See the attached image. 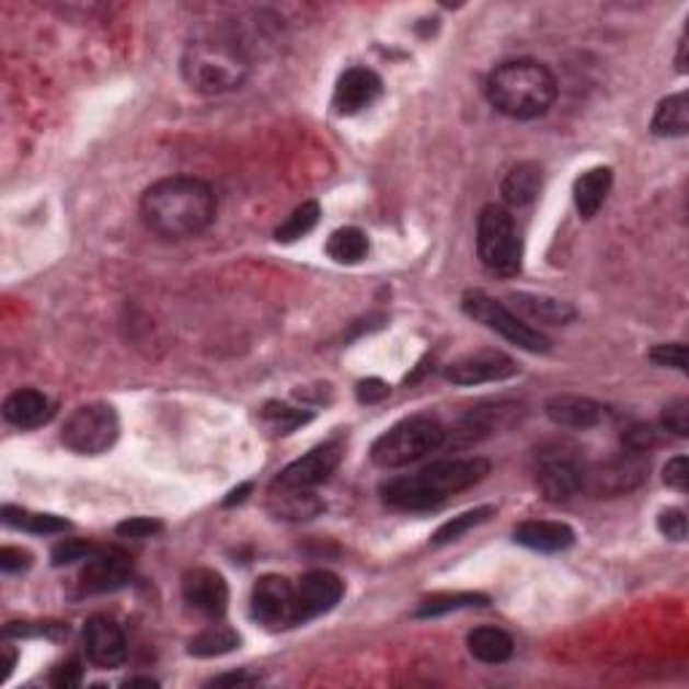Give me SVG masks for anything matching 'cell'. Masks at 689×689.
Instances as JSON below:
<instances>
[{"instance_id": "6da1fadb", "label": "cell", "mask_w": 689, "mask_h": 689, "mask_svg": "<svg viewBox=\"0 0 689 689\" xmlns=\"http://www.w3.org/2000/svg\"><path fill=\"white\" fill-rule=\"evenodd\" d=\"M216 194L205 181L173 175L151 184L140 197L143 223L162 240H186L205 232L216 219Z\"/></svg>"}, {"instance_id": "7a4b0ae2", "label": "cell", "mask_w": 689, "mask_h": 689, "mask_svg": "<svg viewBox=\"0 0 689 689\" xmlns=\"http://www.w3.org/2000/svg\"><path fill=\"white\" fill-rule=\"evenodd\" d=\"M491 474V463L485 458H456V461H439L421 469L417 474L397 476L380 487L382 502L393 509L426 512L437 509L456 493L469 491L476 482Z\"/></svg>"}, {"instance_id": "3957f363", "label": "cell", "mask_w": 689, "mask_h": 689, "mask_svg": "<svg viewBox=\"0 0 689 689\" xmlns=\"http://www.w3.org/2000/svg\"><path fill=\"white\" fill-rule=\"evenodd\" d=\"M485 92L498 114L528 122L544 116L552 108L558 97V81L547 65L536 60H509L487 76Z\"/></svg>"}, {"instance_id": "277c9868", "label": "cell", "mask_w": 689, "mask_h": 689, "mask_svg": "<svg viewBox=\"0 0 689 689\" xmlns=\"http://www.w3.org/2000/svg\"><path fill=\"white\" fill-rule=\"evenodd\" d=\"M181 70L192 90L203 94H223L240 90L251 73L245 49L227 35H205L192 41L181 60Z\"/></svg>"}, {"instance_id": "5b68a950", "label": "cell", "mask_w": 689, "mask_h": 689, "mask_svg": "<svg viewBox=\"0 0 689 689\" xmlns=\"http://www.w3.org/2000/svg\"><path fill=\"white\" fill-rule=\"evenodd\" d=\"M447 441V432L439 421L426 415L407 417L388 428L372 445V461L382 469H402L423 461Z\"/></svg>"}, {"instance_id": "8992f818", "label": "cell", "mask_w": 689, "mask_h": 689, "mask_svg": "<svg viewBox=\"0 0 689 689\" xmlns=\"http://www.w3.org/2000/svg\"><path fill=\"white\" fill-rule=\"evenodd\" d=\"M476 253L493 275L512 278L523 267V240L515 221L498 205H485L476 219Z\"/></svg>"}, {"instance_id": "52a82bcc", "label": "cell", "mask_w": 689, "mask_h": 689, "mask_svg": "<svg viewBox=\"0 0 689 689\" xmlns=\"http://www.w3.org/2000/svg\"><path fill=\"white\" fill-rule=\"evenodd\" d=\"M585 456L579 445L569 439L547 441L536 450V482L547 502L563 504L582 491V474H585Z\"/></svg>"}, {"instance_id": "ba28073f", "label": "cell", "mask_w": 689, "mask_h": 689, "mask_svg": "<svg viewBox=\"0 0 689 689\" xmlns=\"http://www.w3.org/2000/svg\"><path fill=\"white\" fill-rule=\"evenodd\" d=\"M463 313L469 318H474L476 323H482L491 332L502 334L504 340H509L512 345H517L520 351L528 353H547L552 347L550 340L539 332V329L528 326L520 315L512 313L506 305L498 302V299L487 297L485 291H467L461 299Z\"/></svg>"}, {"instance_id": "9c48e42d", "label": "cell", "mask_w": 689, "mask_h": 689, "mask_svg": "<svg viewBox=\"0 0 689 689\" xmlns=\"http://www.w3.org/2000/svg\"><path fill=\"white\" fill-rule=\"evenodd\" d=\"M650 476V456L622 450L620 456L600 463H587L582 474V491L596 498H617L639 491Z\"/></svg>"}, {"instance_id": "30bf717a", "label": "cell", "mask_w": 689, "mask_h": 689, "mask_svg": "<svg viewBox=\"0 0 689 689\" xmlns=\"http://www.w3.org/2000/svg\"><path fill=\"white\" fill-rule=\"evenodd\" d=\"M62 445L79 456H100L119 439V415L111 404H84L65 421Z\"/></svg>"}, {"instance_id": "8fae6325", "label": "cell", "mask_w": 689, "mask_h": 689, "mask_svg": "<svg viewBox=\"0 0 689 689\" xmlns=\"http://www.w3.org/2000/svg\"><path fill=\"white\" fill-rule=\"evenodd\" d=\"M251 615L267 628L297 625V587L286 576L267 574L253 585Z\"/></svg>"}, {"instance_id": "7c38bea8", "label": "cell", "mask_w": 689, "mask_h": 689, "mask_svg": "<svg viewBox=\"0 0 689 689\" xmlns=\"http://www.w3.org/2000/svg\"><path fill=\"white\" fill-rule=\"evenodd\" d=\"M441 375L452 386H482V382H502L515 377L517 364L502 351H476L447 364Z\"/></svg>"}, {"instance_id": "4fadbf2b", "label": "cell", "mask_w": 689, "mask_h": 689, "mask_svg": "<svg viewBox=\"0 0 689 689\" xmlns=\"http://www.w3.org/2000/svg\"><path fill=\"white\" fill-rule=\"evenodd\" d=\"M340 463H343V447H340V441H326V445L310 450L308 456L288 463L273 485L297 487V491H315L318 485H323L337 471Z\"/></svg>"}, {"instance_id": "5bb4252c", "label": "cell", "mask_w": 689, "mask_h": 689, "mask_svg": "<svg viewBox=\"0 0 689 689\" xmlns=\"http://www.w3.org/2000/svg\"><path fill=\"white\" fill-rule=\"evenodd\" d=\"M345 585L332 571H308L297 585V625L326 615L343 598Z\"/></svg>"}, {"instance_id": "9a60e30c", "label": "cell", "mask_w": 689, "mask_h": 689, "mask_svg": "<svg viewBox=\"0 0 689 689\" xmlns=\"http://www.w3.org/2000/svg\"><path fill=\"white\" fill-rule=\"evenodd\" d=\"M133 576V561L122 550H97L87 558L81 569L79 587L84 596H100V593H114L125 587Z\"/></svg>"}, {"instance_id": "2e32d148", "label": "cell", "mask_w": 689, "mask_h": 689, "mask_svg": "<svg viewBox=\"0 0 689 689\" xmlns=\"http://www.w3.org/2000/svg\"><path fill=\"white\" fill-rule=\"evenodd\" d=\"M84 652L94 668H119L127 659V639L122 628L116 625V620L105 615L90 617L84 625Z\"/></svg>"}, {"instance_id": "e0dca14e", "label": "cell", "mask_w": 689, "mask_h": 689, "mask_svg": "<svg viewBox=\"0 0 689 689\" xmlns=\"http://www.w3.org/2000/svg\"><path fill=\"white\" fill-rule=\"evenodd\" d=\"M184 600L205 617H223L229 604V587L214 569H192L184 576Z\"/></svg>"}, {"instance_id": "ac0fdd59", "label": "cell", "mask_w": 689, "mask_h": 689, "mask_svg": "<svg viewBox=\"0 0 689 689\" xmlns=\"http://www.w3.org/2000/svg\"><path fill=\"white\" fill-rule=\"evenodd\" d=\"M382 94V81L375 70L369 68H351L340 76L337 90H334V108L337 114L353 116L358 111L369 108Z\"/></svg>"}, {"instance_id": "d6986e66", "label": "cell", "mask_w": 689, "mask_h": 689, "mask_svg": "<svg viewBox=\"0 0 689 689\" xmlns=\"http://www.w3.org/2000/svg\"><path fill=\"white\" fill-rule=\"evenodd\" d=\"M515 404H491V407H476L467 412V415L461 417V423L456 426V432H452V437L458 439V445H471V441L487 437V434L498 432V428L509 426L512 421H515L517 415Z\"/></svg>"}, {"instance_id": "ffe728a7", "label": "cell", "mask_w": 689, "mask_h": 689, "mask_svg": "<svg viewBox=\"0 0 689 689\" xmlns=\"http://www.w3.org/2000/svg\"><path fill=\"white\" fill-rule=\"evenodd\" d=\"M544 410L552 423L565 428H593L604 415L598 402L587 397H574V393H558L544 404Z\"/></svg>"}, {"instance_id": "44dd1931", "label": "cell", "mask_w": 689, "mask_h": 689, "mask_svg": "<svg viewBox=\"0 0 689 689\" xmlns=\"http://www.w3.org/2000/svg\"><path fill=\"white\" fill-rule=\"evenodd\" d=\"M515 541L536 552H563L574 544V531L565 523L528 520L515 528Z\"/></svg>"}, {"instance_id": "7402d4cb", "label": "cell", "mask_w": 689, "mask_h": 689, "mask_svg": "<svg viewBox=\"0 0 689 689\" xmlns=\"http://www.w3.org/2000/svg\"><path fill=\"white\" fill-rule=\"evenodd\" d=\"M51 415H55V410H51L49 399L41 391H33V388L14 391L3 402V417L16 428H35L49 421Z\"/></svg>"}, {"instance_id": "603a6c76", "label": "cell", "mask_w": 689, "mask_h": 689, "mask_svg": "<svg viewBox=\"0 0 689 689\" xmlns=\"http://www.w3.org/2000/svg\"><path fill=\"white\" fill-rule=\"evenodd\" d=\"M323 504L313 491H297V487H269V512H273L278 520H313L315 515H321Z\"/></svg>"}, {"instance_id": "cb8c5ba5", "label": "cell", "mask_w": 689, "mask_h": 689, "mask_svg": "<svg viewBox=\"0 0 689 689\" xmlns=\"http://www.w3.org/2000/svg\"><path fill=\"white\" fill-rule=\"evenodd\" d=\"M611 181H615V175H611L609 168H593L576 179L574 205L582 219L590 221L593 216H598V210L604 208L606 197L611 192Z\"/></svg>"}, {"instance_id": "d4e9b609", "label": "cell", "mask_w": 689, "mask_h": 689, "mask_svg": "<svg viewBox=\"0 0 689 689\" xmlns=\"http://www.w3.org/2000/svg\"><path fill=\"white\" fill-rule=\"evenodd\" d=\"M541 184H544V173L536 162H520L504 175L502 181V197L512 208H526L539 197Z\"/></svg>"}, {"instance_id": "484cf974", "label": "cell", "mask_w": 689, "mask_h": 689, "mask_svg": "<svg viewBox=\"0 0 689 689\" xmlns=\"http://www.w3.org/2000/svg\"><path fill=\"white\" fill-rule=\"evenodd\" d=\"M509 299L517 313L528 315L531 321L547 323V326H565L576 318V310L561 299L541 297V294H512Z\"/></svg>"}, {"instance_id": "4316f807", "label": "cell", "mask_w": 689, "mask_h": 689, "mask_svg": "<svg viewBox=\"0 0 689 689\" xmlns=\"http://www.w3.org/2000/svg\"><path fill=\"white\" fill-rule=\"evenodd\" d=\"M467 646L471 657L487 665H502L515 652V641L502 628H474L469 633Z\"/></svg>"}, {"instance_id": "83f0119b", "label": "cell", "mask_w": 689, "mask_h": 689, "mask_svg": "<svg viewBox=\"0 0 689 689\" xmlns=\"http://www.w3.org/2000/svg\"><path fill=\"white\" fill-rule=\"evenodd\" d=\"M652 133L663 138H685L689 133V97L687 92H676L657 105Z\"/></svg>"}, {"instance_id": "f1b7e54d", "label": "cell", "mask_w": 689, "mask_h": 689, "mask_svg": "<svg viewBox=\"0 0 689 689\" xmlns=\"http://www.w3.org/2000/svg\"><path fill=\"white\" fill-rule=\"evenodd\" d=\"M326 253L334 259L337 264H358L367 259L369 253V240L361 229L356 227H345L337 229V232L329 238Z\"/></svg>"}, {"instance_id": "f546056e", "label": "cell", "mask_w": 689, "mask_h": 689, "mask_svg": "<svg viewBox=\"0 0 689 689\" xmlns=\"http://www.w3.org/2000/svg\"><path fill=\"white\" fill-rule=\"evenodd\" d=\"M3 523L11 528L31 533H62L68 531L70 523L57 515H41V512H27L20 506H3Z\"/></svg>"}, {"instance_id": "4dcf8cb0", "label": "cell", "mask_w": 689, "mask_h": 689, "mask_svg": "<svg viewBox=\"0 0 689 689\" xmlns=\"http://www.w3.org/2000/svg\"><path fill=\"white\" fill-rule=\"evenodd\" d=\"M238 644H240V635L234 633L232 628L214 625V628L203 630L197 639H192V644H188V655L221 657V655H227V652H232Z\"/></svg>"}, {"instance_id": "1f68e13d", "label": "cell", "mask_w": 689, "mask_h": 689, "mask_svg": "<svg viewBox=\"0 0 689 689\" xmlns=\"http://www.w3.org/2000/svg\"><path fill=\"white\" fill-rule=\"evenodd\" d=\"M471 606H487V598L480 596V593H445V596L423 600V604L417 606L415 617L417 620H428V617L450 615V611L471 609Z\"/></svg>"}, {"instance_id": "d6a6232c", "label": "cell", "mask_w": 689, "mask_h": 689, "mask_svg": "<svg viewBox=\"0 0 689 689\" xmlns=\"http://www.w3.org/2000/svg\"><path fill=\"white\" fill-rule=\"evenodd\" d=\"M318 219H321V208H318V203H313V199H310V203H302L286 221L280 223L278 229H275V240H278V243H294V240L313 232Z\"/></svg>"}, {"instance_id": "836d02e7", "label": "cell", "mask_w": 689, "mask_h": 689, "mask_svg": "<svg viewBox=\"0 0 689 689\" xmlns=\"http://www.w3.org/2000/svg\"><path fill=\"white\" fill-rule=\"evenodd\" d=\"M493 515V506H480V509H471V512H463V515L452 517L450 523H445V526L439 528L437 533L432 536V544L434 547H445V544H452V541L461 539L463 533H469L471 528L482 526V523L487 520V517Z\"/></svg>"}, {"instance_id": "e575fe53", "label": "cell", "mask_w": 689, "mask_h": 689, "mask_svg": "<svg viewBox=\"0 0 689 689\" xmlns=\"http://www.w3.org/2000/svg\"><path fill=\"white\" fill-rule=\"evenodd\" d=\"M310 417H313V415H310V412L297 410V407H288V404H280V402L264 404V410H262V421L267 423V426L273 428L275 434L297 432V428L305 426V423H308Z\"/></svg>"}, {"instance_id": "d590c367", "label": "cell", "mask_w": 689, "mask_h": 689, "mask_svg": "<svg viewBox=\"0 0 689 689\" xmlns=\"http://www.w3.org/2000/svg\"><path fill=\"white\" fill-rule=\"evenodd\" d=\"M97 550H100V547L90 544V541L65 539V541H60V544L55 547V550H51V563H55V565H68V563H76V561H87V558H92Z\"/></svg>"}, {"instance_id": "8d00e7d4", "label": "cell", "mask_w": 689, "mask_h": 689, "mask_svg": "<svg viewBox=\"0 0 689 689\" xmlns=\"http://www.w3.org/2000/svg\"><path fill=\"white\" fill-rule=\"evenodd\" d=\"M650 358H652V364H657V367H674V369H679V372H687V347L681 343L652 347Z\"/></svg>"}, {"instance_id": "74e56055", "label": "cell", "mask_w": 689, "mask_h": 689, "mask_svg": "<svg viewBox=\"0 0 689 689\" xmlns=\"http://www.w3.org/2000/svg\"><path fill=\"white\" fill-rule=\"evenodd\" d=\"M663 426L674 432L676 437H689V402L676 399L674 404L663 410Z\"/></svg>"}, {"instance_id": "f35d334b", "label": "cell", "mask_w": 689, "mask_h": 689, "mask_svg": "<svg viewBox=\"0 0 689 689\" xmlns=\"http://www.w3.org/2000/svg\"><path fill=\"white\" fill-rule=\"evenodd\" d=\"M162 523L154 517H129V520L116 526V533L125 536V539H149V536L162 533Z\"/></svg>"}, {"instance_id": "ab89813d", "label": "cell", "mask_w": 689, "mask_h": 689, "mask_svg": "<svg viewBox=\"0 0 689 689\" xmlns=\"http://www.w3.org/2000/svg\"><path fill=\"white\" fill-rule=\"evenodd\" d=\"M622 445H625V450L650 452L657 445V432L652 426H644V423H635L628 432H622Z\"/></svg>"}, {"instance_id": "60d3db41", "label": "cell", "mask_w": 689, "mask_h": 689, "mask_svg": "<svg viewBox=\"0 0 689 689\" xmlns=\"http://www.w3.org/2000/svg\"><path fill=\"white\" fill-rule=\"evenodd\" d=\"M657 528L659 533L668 536L674 541H685L687 539V517L681 509H665L663 515L657 517Z\"/></svg>"}, {"instance_id": "b9f144b4", "label": "cell", "mask_w": 689, "mask_h": 689, "mask_svg": "<svg viewBox=\"0 0 689 689\" xmlns=\"http://www.w3.org/2000/svg\"><path fill=\"white\" fill-rule=\"evenodd\" d=\"M663 480H665V485L674 487V491L687 493V487H689V461H687V456L670 458L668 467H665V471H663Z\"/></svg>"}, {"instance_id": "7bdbcfd3", "label": "cell", "mask_w": 689, "mask_h": 689, "mask_svg": "<svg viewBox=\"0 0 689 689\" xmlns=\"http://www.w3.org/2000/svg\"><path fill=\"white\" fill-rule=\"evenodd\" d=\"M81 676H84V668H81L79 659H68V663L57 665L55 668V674H51V687H57V689L79 687Z\"/></svg>"}, {"instance_id": "ee69618b", "label": "cell", "mask_w": 689, "mask_h": 689, "mask_svg": "<svg viewBox=\"0 0 689 689\" xmlns=\"http://www.w3.org/2000/svg\"><path fill=\"white\" fill-rule=\"evenodd\" d=\"M31 563H33L31 552L20 550V547H3V550H0V571H5V574L25 571Z\"/></svg>"}, {"instance_id": "f6af8a7d", "label": "cell", "mask_w": 689, "mask_h": 689, "mask_svg": "<svg viewBox=\"0 0 689 689\" xmlns=\"http://www.w3.org/2000/svg\"><path fill=\"white\" fill-rule=\"evenodd\" d=\"M388 393H391V388H388L382 380H364L361 386H358V402L375 404V402H380V399H386Z\"/></svg>"}, {"instance_id": "bcb514c9", "label": "cell", "mask_w": 689, "mask_h": 689, "mask_svg": "<svg viewBox=\"0 0 689 689\" xmlns=\"http://www.w3.org/2000/svg\"><path fill=\"white\" fill-rule=\"evenodd\" d=\"M259 676H249V674H227L219 676V679L210 681V687H234V685H256Z\"/></svg>"}, {"instance_id": "7dc6e473", "label": "cell", "mask_w": 689, "mask_h": 689, "mask_svg": "<svg viewBox=\"0 0 689 689\" xmlns=\"http://www.w3.org/2000/svg\"><path fill=\"white\" fill-rule=\"evenodd\" d=\"M251 487H253V485H251V482H245V485H240V487H238V491H232V493H229V498H227V502H223V506H232V504H240V502H245V496H249V493H251Z\"/></svg>"}, {"instance_id": "c3c4849f", "label": "cell", "mask_w": 689, "mask_h": 689, "mask_svg": "<svg viewBox=\"0 0 689 689\" xmlns=\"http://www.w3.org/2000/svg\"><path fill=\"white\" fill-rule=\"evenodd\" d=\"M3 652H5V665H3V674H0V681H5L11 676V670H14V663H16V652L11 650L9 644L3 646Z\"/></svg>"}, {"instance_id": "681fc988", "label": "cell", "mask_w": 689, "mask_h": 689, "mask_svg": "<svg viewBox=\"0 0 689 689\" xmlns=\"http://www.w3.org/2000/svg\"><path fill=\"white\" fill-rule=\"evenodd\" d=\"M125 687H157L154 679H127Z\"/></svg>"}]
</instances>
